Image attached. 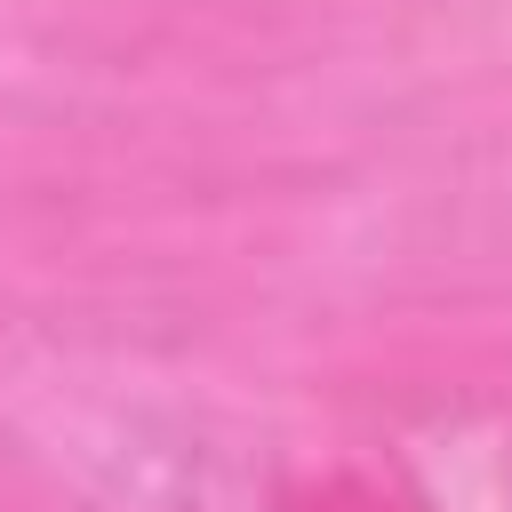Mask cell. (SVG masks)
<instances>
[{
	"instance_id": "cell-1",
	"label": "cell",
	"mask_w": 512,
	"mask_h": 512,
	"mask_svg": "<svg viewBox=\"0 0 512 512\" xmlns=\"http://www.w3.org/2000/svg\"><path fill=\"white\" fill-rule=\"evenodd\" d=\"M504 496H512V472H504Z\"/></svg>"
}]
</instances>
